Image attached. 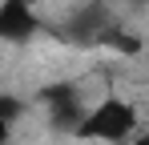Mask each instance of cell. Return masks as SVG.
I'll return each mask as SVG.
<instances>
[{"label":"cell","mask_w":149,"mask_h":145,"mask_svg":"<svg viewBox=\"0 0 149 145\" xmlns=\"http://www.w3.org/2000/svg\"><path fill=\"white\" fill-rule=\"evenodd\" d=\"M133 145H149V133H145V137H137V141H133Z\"/></svg>","instance_id":"cell-3"},{"label":"cell","mask_w":149,"mask_h":145,"mask_svg":"<svg viewBox=\"0 0 149 145\" xmlns=\"http://www.w3.org/2000/svg\"><path fill=\"white\" fill-rule=\"evenodd\" d=\"M137 129H141V113L129 97H101L97 105H89V113L81 121L77 137L81 141H101V145H125V141H137Z\"/></svg>","instance_id":"cell-1"},{"label":"cell","mask_w":149,"mask_h":145,"mask_svg":"<svg viewBox=\"0 0 149 145\" xmlns=\"http://www.w3.org/2000/svg\"><path fill=\"white\" fill-rule=\"evenodd\" d=\"M36 12H32V0H4V8H0V36L8 40V45H24L36 36Z\"/></svg>","instance_id":"cell-2"},{"label":"cell","mask_w":149,"mask_h":145,"mask_svg":"<svg viewBox=\"0 0 149 145\" xmlns=\"http://www.w3.org/2000/svg\"><path fill=\"white\" fill-rule=\"evenodd\" d=\"M129 4H149V0H129Z\"/></svg>","instance_id":"cell-4"}]
</instances>
